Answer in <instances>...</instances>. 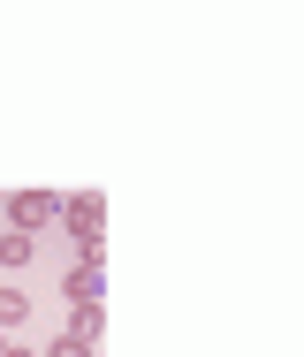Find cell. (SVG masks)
<instances>
[{
  "label": "cell",
  "mask_w": 304,
  "mask_h": 357,
  "mask_svg": "<svg viewBox=\"0 0 304 357\" xmlns=\"http://www.w3.org/2000/svg\"><path fill=\"white\" fill-rule=\"evenodd\" d=\"M61 220H69V251L99 266V220H107V206L99 198H61Z\"/></svg>",
  "instance_id": "cell-1"
},
{
  "label": "cell",
  "mask_w": 304,
  "mask_h": 357,
  "mask_svg": "<svg viewBox=\"0 0 304 357\" xmlns=\"http://www.w3.org/2000/svg\"><path fill=\"white\" fill-rule=\"evenodd\" d=\"M0 213H8V228H31V236H46V220L61 213V198H38V190H8V198H0Z\"/></svg>",
  "instance_id": "cell-2"
},
{
  "label": "cell",
  "mask_w": 304,
  "mask_h": 357,
  "mask_svg": "<svg viewBox=\"0 0 304 357\" xmlns=\"http://www.w3.org/2000/svg\"><path fill=\"white\" fill-rule=\"evenodd\" d=\"M46 259V236H31V228H8L0 236V274H31Z\"/></svg>",
  "instance_id": "cell-3"
},
{
  "label": "cell",
  "mask_w": 304,
  "mask_h": 357,
  "mask_svg": "<svg viewBox=\"0 0 304 357\" xmlns=\"http://www.w3.org/2000/svg\"><path fill=\"white\" fill-rule=\"evenodd\" d=\"M61 296H69V304H99V296H107V282H99V266H91V259H76L69 274H61Z\"/></svg>",
  "instance_id": "cell-4"
},
{
  "label": "cell",
  "mask_w": 304,
  "mask_h": 357,
  "mask_svg": "<svg viewBox=\"0 0 304 357\" xmlns=\"http://www.w3.org/2000/svg\"><path fill=\"white\" fill-rule=\"evenodd\" d=\"M23 319H31V296H23V289H15V282H0V327L15 335Z\"/></svg>",
  "instance_id": "cell-5"
},
{
  "label": "cell",
  "mask_w": 304,
  "mask_h": 357,
  "mask_svg": "<svg viewBox=\"0 0 304 357\" xmlns=\"http://www.w3.org/2000/svg\"><path fill=\"white\" fill-rule=\"evenodd\" d=\"M99 327H107V304H69V335L99 342Z\"/></svg>",
  "instance_id": "cell-6"
},
{
  "label": "cell",
  "mask_w": 304,
  "mask_h": 357,
  "mask_svg": "<svg viewBox=\"0 0 304 357\" xmlns=\"http://www.w3.org/2000/svg\"><path fill=\"white\" fill-rule=\"evenodd\" d=\"M46 357H99V342H84V335H54Z\"/></svg>",
  "instance_id": "cell-7"
}]
</instances>
